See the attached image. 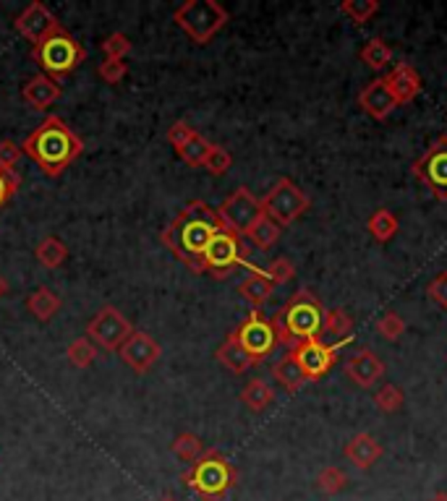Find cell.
Segmentation results:
<instances>
[{
    "label": "cell",
    "mask_w": 447,
    "mask_h": 501,
    "mask_svg": "<svg viewBox=\"0 0 447 501\" xmlns=\"http://www.w3.org/2000/svg\"><path fill=\"white\" fill-rule=\"evenodd\" d=\"M32 58L42 69L45 77L53 81H61L69 74H74L84 61H86V50L79 39L69 35L63 27L58 32H53L47 39H42L40 44L32 47Z\"/></svg>",
    "instance_id": "cell-5"
},
{
    "label": "cell",
    "mask_w": 447,
    "mask_h": 501,
    "mask_svg": "<svg viewBox=\"0 0 447 501\" xmlns=\"http://www.w3.org/2000/svg\"><path fill=\"white\" fill-rule=\"evenodd\" d=\"M66 355H69L71 366H77V368H89V366L97 360V345L84 335V337H77V340L69 345Z\"/></svg>",
    "instance_id": "cell-33"
},
{
    "label": "cell",
    "mask_w": 447,
    "mask_h": 501,
    "mask_svg": "<svg viewBox=\"0 0 447 501\" xmlns=\"http://www.w3.org/2000/svg\"><path fill=\"white\" fill-rule=\"evenodd\" d=\"M403 389L398 384H382L377 392H374V405L379 413H398L403 408Z\"/></svg>",
    "instance_id": "cell-32"
},
{
    "label": "cell",
    "mask_w": 447,
    "mask_h": 501,
    "mask_svg": "<svg viewBox=\"0 0 447 501\" xmlns=\"http://www.w3.org/2000/svg\"><path fill=\"white\" fill-rule=\"evenodd\" d=\"M27 309L29 313L35 316V319H40V321H50L58 309H61V298L50 290V287H37L29 298H27Z\"/></svg>",
    "instance_id": "cell-27"
},
{
    "label": "cell",
    "mask_w": 447,
    "mask_h": 501,
    "mask_svg": "<svg viewBox=\"0 0 447 501\" xmlns=\"http://www.w3.org/2000/svg\"><path fill=\"white\" fill-rule=\"evenodd\" d=\"M272 376H275V382L283 386L285 392H298L301 386L306 384V376H304V371H301V366H298V360H296L293 352L283 355L272 366Z\"/></svg>",
    "instance_id": "cell-23"
},
{
    "label": "cell",
    "mask_w": 447,
    "mask_h": 501,
    "mask_svg": "<svg viewBox=\"0 0 447 501\" xmlns=\"http://www.w3.org/2000/svg\"><path fill=\"white\" fill-rule=\"evenodd\" d=\"M377 332L387 340V343H398L401 340V335L406 332V321H403V316L401 313H395V311H387L379 321H377Z\"/></svg>",
    "instance_id": "cell-38"
},
{
    "label": "cell",
    "mask_w": 447,
    "mask_h": 501,
    "mask_svg": "<svg viewBox=\"0 0 447 501\" xmlns=\"http://www.w3.org/2000/svg\"><path fill=\"white\" fill-rule=\"evenodd\" d=\"M345 486H348V475H345L340 467H335V465L320 470V475H317V489H320L325 497H337Z\"/></svg>",
    "instance_id": "cell-34"
},
{
    "label": "cell",
    "mask_w": 447,
    "mask_h": 501,
    "mask_svg": "<svg viewBox=\"0 0 447 501\" xmlns=\"http://www.w3.org/2000/svg\"><path fill=\"white\" fill-rule=\"evenodd\" d=\"M325 306L312 290H298L270 321L278 337V345L298 347L301 343L317 340L325 332Z\"/></svg>",
    "instance_id": "cell-3"
},
{
    "label": "cell",
    "mask_w": 447,
    "mask_h": 501,
    "mask_svg": "<svg viewBox=\"0 0 447 501\" xmlns=\"http://www.w3.org/2000/svg\"><path fill=\"white\" fill-rule=\"evenodd\" d=\"M21 155H24V152H21V147H19L16 141L3 139V141H0V170L16 173V165H19Z\"/></svg>",
    "instance_id": "cell-43"
},
{
    "label": "cell",
    "mask_w": 447,
    "mask_h": 501,
    "mask_svg": "<svg viewBox=\"0 0 447 501\" xmlns=\"http://www.w3.org/2000/svg\"><path fill=\"white\" fill-rule=\"evenodd\" d=\"M3 295H8V279L5 277H0V298Z\"/></svg>",
    "instance_id": "cell-46"
},
{
    "label": "cell",
    "mask_w": 447,
    "mask_h": 501,
    "mask_svg": "<svg viewBox=\"0 0 447 501\" xmlns=\"http://www.w3.org/2000/svg\"><path fill=\"white\" fill-rule=\"evenodd\" d=\"M209 149H212V144L204 139L202 133H197L191 141H186V144L178 149V157H181L189 167H202L204 159L209 155Z\"/></svg>",
    "instance_id": "cell-35"
},
{
    "label": "cell",
    "mask_w": 447,
    "mask_h": 501,
    "mask_svg": "<svg viewBox=\"0 0 447 501\" xmlns=\"http://www.w3.org/2000/svg\"><path fill=\"white\" fill-rule=\"evenodd\" d=\"M233 332H236V337H239L241 347L251 355L254 366H259V363L275 350V345H278V337H275L272 321H270V319H267L259 309L251 311Z\"/></svg>",
    "instance_id": "cell-10"
},
{
    "label": "cell",
    "mask_w": 447,
    "mask_h": 501,
    "mask_svg": "<svg viewBox=\"0 0 447 501\" xmlns=\"http://www.w3.org/2000/svg\"><path fill=\"white\" fill-rule=\"evenodd\" d=\"M220 230H223V222L217 212L197 198V201H189L181 209V214L160 232V240L165 248L194 274H204V251Z\"/></svg>",
    "instance_id": "cell-1"
},
{
    "label": "cell",
    "mask_w": 447,
    "mask_h": 501,
    "mask_svg": "<svg viewBox=\"0 0 447 501\" xmlns=\"http://www.w3.org/2000/svg\"><path fill=\"white\" fill-rule=\"evenodd\" d=\"M13 29L27 39V42H32V47H35V44H40L42 39L50 37L53 32H58V29H61V21L55 19V13H53L45 3L35 0V3H29V5L13 19Z\"/></svg>",
    "instance_id": "cell-14"
},
{
    "label": "cell",
    "mask_w": 447,
    "mask_h": 501,
    "mask_svg": "<svg viewBox=\"0 0 447 501\" xmlns=\"http://www.w3.org/2000/svg\"><path fill=\"white\" fill-rule=\"evenodd\" d=\"M345 374L354 384H359L362 389H371L382 376H385V363L379 360L377 352L371 350H362L356 352L348 363H345Z\"/></svg>",
    "instance_id": "cell-18"
},
{
    "label": "cell",
    "mask_w": 447,
    "mask_h": 501,
    "mask_svg": "<svg viewBox=\"0 0 447 501\" xmlns=\"http://www.w3.org/2000/svg\"><path fill=\"white\" fill-rule=\"evenodd\" d=\"M385 84H387V89L393 92L398 108L413 102V100L421 94V77H419V71H416L410 63H398V66H393L390 74L385 77Z\"/></svg>",
    "instance_id": "cell-17"
},
{
    "label": "cell",
    "mask_w": 447,
    "mask_h": 501,
    "mask_svg": "<svg viewBox=\"0 0 447 501\" xmlns=\"http://www.w3.org/2000/svg\"><path fill=\"white\" fill-rule=\"evenodd\" d=\"M21 152L35 159L47 178H58L66 167H71L84 152V141L63 123V117L47 116L27 136Z\"/></svg>",
    "instance_id": "cell-2"
},
{
    "label": "cell",
    "mask_w": 447,
    "mask_h": 501,
    "mask_svg": "<svg viewBox=\"0 0 447 501\" xmlns=\"http://www.w3.org/2000/svg\"><path fill=\"white\" fill-rule=\"evenodd\" d=\"M427 295H429L437 306L447 309V271H440V274L427 285Z\"/></svg>",
    "instance_id": "cell-45"
},
{
    "label": "cell",
    "mask_w": 447,
    "mask_h": 501,
    "mask_svg": "<svg viewBox=\"0 0 447 501\" xmlns=\"http://www.w3.org/2000/svg\"><path fill=\"white\" fill-rule=\"evenodd\" d=\"M118 355H121V360L131 368V371H136V374H147V371L160 360L163 350H160L158 340H155L152 335L134 329V335L123 343L121 350H118Z\"/></svg>",
    "instance_id": "cell-15"
},
{
    "label": "cell",
    "mask_w": 447,
    "mask_h": 501,
    "mask_svg": "<svg viewBox=\"0 0 447 501\" xmlns=\"http://www.w3.org/2000/svg\"><path fill=\"white\" fill-rule=\"evenodd\" d=\"M246 256H248V248L241 240V235L223 228L209 240L204 251V271H209L215 279H225L241 264H246Z\"/></svg>",
    "instance_id": "cell-8"
},
{
    "label": "cell",
    "mask_w": 447,
    "mask_h": 501,
    "mask_svg": "<svg viewBox=\"0 0 447 501\" xmlns=\"http://www.w3.org/2000/svg\"><path fill=\"white\" fill-rule=\"evenodd\" d=\"M160 501H175V499H173V497H163V499H160Z\"/></svg>",
    "instance_id": "cell-48"
},
{
    "label": "cell",
    "mask_w": 447,
    "mask_h": 501,
    "mask_svg": "<svg viewBox=\"0 0 447 501\" xmlns=\"http://www.w3.org/2000/svg\"><path fill=\"white\" fill-rule=\"evenodd\" d=\"M429 501H447V491H437V494H432Z\"/></svg>",
    "instance_id": "cell-47"
},
{
    "label": "cell",
    "mask_w": 447,
    "mask_h": 501,
    "mask_svg": "<svg viewBox=\"0 0 447 501\" xmlns=\"http://www.w3.org/2000/svg\"><path fill=\"white\" fill-rule=\"evenodd\" d=\"M197 133H199V131H194V128H191V125H189L186 120H175V123H173V125L167 128V141H170V147H173V149L178 152V149H181V147H183L186 141H191V139H194Z\"/></svg>",
    "instance_id": "cell-42"
},
{
    "label": "cell",
    "mask_w": 447,
    "mask_h": 501,
    "mask_svg": "<svg viewBox=\"0 0 447 501\" xmlns=\"http://www.w3.org/2000/svg\"><path fill=\"white\" fill-rule=\"evenodd\" d=\"M337 350H340V345H327L322 337H317V340H309V343H301L298 347H293L290 352L296 355L306 382H320L335 366Z\"/></svg>",
    "instance_id": "cell-13"
},
{
    "label": "cell",
    "mask_w": 447,
    "mask_h": 501,
    "mask_svg": "<svg viewBox=\"0 0 447 501\" xmlns=\"http://www.w3.org/2000/svg\"><path fill=\"white\" fill-rule=\"evenodd\" d=\"M366 228L371 232V238L377 240V243H390L398 230H401V222H398V217L390 212V209H377L369 220H366Z\"/></svg>",
    "instance_id": "cell-25"
},
{
    "label": "cell",
    "mask_w": 447,
    "mask_h": 501,
    "mask_svg": "<svg viewBox=\"0 0 447 501\" xmlns=\"http://www.w3.org/2000/svg\"><path fill=\"white\" fill-rule=\"evenodd\" d=\"M280 232H283V228H280L278 222H272L267 214H262V217L254 222V228L246 232L244 238H248L256 248L267 251V248H272V246L280 240Z\"/></svg>",
    "instance_id": "cell-29"
},
{
    "label": "cell",
    "mask_w": 447,
    "mask_h": 501,
    "mask_svg": "<svg viewBox=\"0 0 447 501\" xmlns=\"http://www.w3.org/2000/svg\"><path fill=\"white\" fill-rule=\"evenodd\" d=\"M19 186H21V178H19L16 173H5V170H0V209L16 196Z\"/></svg>",
    "instance_id": "cell-44"
},
{
    "label": "cell",
    "mask_w": 447,
    "mask_h": 501,
    "mask_svg": "<svg viewBox=\"0 0 447 501\" xmlns=\"http://www.w3.org/2000/svg\"><path fill=\"white\" fill-rule=\"evenodd\" d=\"M359 105H362L366 116H371L374 120H385L387 116H393V110L398 108V102H395L393 92L387 89L385 78H374V81L366 84L362 94H359Z\"/></svg>",
    "instance_id": "cell-16"
},
{
    "label": "cell",
    "mask_w": 447,
    "mask_h": 501,
    "mask_svg": "<svg viewBox=\"0 0 447 501\" xmlns=\"http://www.w3.org/2000/svg\"><path fill=\"white\" fill-rule=\"evenodd\" d=\"M377 11H379V3H377V0H343V3H340V13H343L351 24H356V27L371 21V19L377 16Z\"/></svg>",
    "instance_id": "cell-31"
},
{
    "label": "cell",
    "mask_w": 447,
    "mask_h": 501,
    "mask_svg": "<svg viewBox=\"0 0 447 501\" xmlns=\"http://www.w3.org/2000/svg\"><path fill=\"white\" fill-rule=\"evenodd\" d=\"M35 256H37V262H40L42 267L58 270V267H63V262L69 259V248H66V243L58 240L55 235H47V238H42L40 243H37Z\"/></svg>",
    "instance_id": "cell-26"
},
{
    "label": "cell",
    "mask_w": 447,
    "mask_h": 501,
    "mask_svg": "<svg viewBox=\"0 0 447 501\" xmlns=\"http://www.w3.org/2000/svg\"><path fill=\"white\" fill-rule=\"evenodd\" d=\"M215 358H217V363H220V366H225L231 374H246V371L254 366L251 355H248L244 347H241L239 337H236V332H231V335L223 340V345L217 347Z\"/></svg>",
    "instance_id": "cell-21"
},
{
    "label": "cell",
    "mask_w": 447,
    "mask_h": 501,
    "mask_svg": "<svg viewBox=\"0 0 447 501\" xmlns=\"http://www.w3.org/2000/svg\"><path fill=\"white\" fill-rule=\"evenodd\" d=\"M345 457L351 460L354 467L359 470H369L374 467L377 460L382 457V444L371 436V433H356L348 444H345Z\"/></svg>",
    "instance_id": "cell-20"
},
{
    "label": "cell",
    "mask_w": 447,
    "mask_h": 501,
    "mask_svg": "<svg viewBox=\"0 0 447 501\" xmlns=\"http://www.w3.org/2000/svg\"><path fill=\"white\" fill-rule=\"evenodd\" d=\"M173 21L194 44H207L225 29L231 13L217 0H186L173 11Z\"/></svg>",
    "instance_id": "cell-6"
},
{
    "label": "cell",
    "mask_w": 447,
    "mask_h": 501,
    "mask_svg": "<svg viewBox=\"0 0 447 501\" xmlns=\"http://www.w3.org/2000/svg\"><path fill=\"white\" fill-rule=\"evenodd\" d=\"M272 290H275V285L267 279V274L262 270H251V274L246 277L244 282L239 285V293H241V298L248 301L254 309H259V306H264L270 298H272Z\"/></svg>",
    "instance_id": "cell-22"
},
{
    "label": "cell",
    "mask_w": 447,
    "mask_h": 501,
    "mask_svg": "<svg viewBox=\"0 0 447 501\" xmlns=\"http://www.w3.org/2000/svg\"><path fill=\"white\" fill-rule=\"evenodd\" d=\"M309 206H312V198L301 191L290 178H280L262 198V212L272 222H278L280 228L293 225L298 217H304L309 212Z\"/></svg>",
    "instance_id": "cell-7"
},
{
    "label": "cell",
    "mask_w": 447,
    "mask_h": 501,
    "mask_svg": "<svg viewBox=\"0 0 447 501\" xmlns=\"http://www.w3.org/2000/svg\"><path fill=\"white\" fill-rule=\"evenodd\" d=\"M215 212H217V217H220V222H223L225 230L236 232V235H241V238H244L246 232L254 228V222L264 214V212H262V198H256V196L251 193V189H246V186H239Z\"/></svg>",
    "instance_id": "cell-9"
},
{
    "label": "cell",
    "mask_w": 447,
    "mask_h": 501,
    "mask_svg": "<svg viewBox=\"0 0 447 501\" xmlns=\"http://www.w3.org/2000/svg\"><path fill=\"white\" fill-rule=\"evenodd\" d=\"M181 481L204 501H223L239 483V470L217 449H204V455L181 475Z\"/></svg>",
    "instance_id": "cell-4"
},
{
    "label": "cell",
    "mask_w": 447,
    "mask_h": 501,
    "mask_svg": "<svg viewBox=\"0 0 447 501\" xmlns=\"http://www.w3.org/2000/svg\"><path fill=\"white\" fill-rule=\"evenodd\" d=\"M264 274H267V279H270L272 285H285V282H290V279L296 277V267H293L290 259L278 256V259L270 262V267L264 270Z\"/></svg>",
    "instance_id": "cell-40"
},
{
    "label": "cell",
    "mask_w": 447,
    "mask_h": 501,
    "mask_svg": "<svg viewBox=\"0 0 447 501\" xmlns=\"http://www.w3.org/2000/svg\"><path fill=\"white\" fill-rule=\"evenodd\" d=\"M100 47H102L105 58H113V61H126V55L134 50L131 39L126 37L123 32H113L110 37H105V42Z\"/></svg>",
    "instance_id": "cell-39"
},
{
    "label": "cell",
    "mask_w": 447,
    "mask_h": 501,
    "mask_svg": "<svg viewBox=\"0 0 447 501\" xmlns=\"http://www.w3.org/2000/svg\"><path fill=\"white\" fill-rule=\"evenodd\" d=\"M231 165H233V157L231 152L225 149V147H217V144H212V149H209V155L204 159V170L209 173V175H215V178H220V175H225L228 170H231Z\"/></svg>",
    "instance_id": "cell-37"
},
{
    "label": "cell",
    "mask_w": 447,
    "mask_h": 501,
    "mask_svg": "<svg viewBox=\"0 0 447 501\" xmlns=\"http://www.w3.org/2000/svg\"><path fill=\"white\" fill-rule=\"evenodd\" d=\"M325 332H329V335H335V337H340V340L348 343V337H351V332H354V319H351V313H345L343 309L327 311Z\"/></svg>",
    "instance_id": "cell-36"
},
{
    "label": "cell",
    "mask_w": 447,
    "mask_h": 501,
    "mask_svg": "<svg viewBox=\"0 0 447 501\" xmlns=\"http://www.w3.org/2000/svg\"><path fill=\"white\" fill-rule=\"evenodd\" d=\"M241 402L251 413H264L275 402V389L262 379H251L241 392Z\"/></svg>",
    "instance_id": "cell-24"
},
{
    "label": "cell",
    "mask_w": 447,
    "mask_h": 501,
    "mask_svg": "<svg viewBox=\"0 0 447 501\" xmlns=\"http://www.w3.org/2000/svg\"><path fill=\"white\" fill-rule=\"evenodd\" d=\"M21 97L27 100L29 108H35V110H47V108L61 97V84L53 81L50 77H45V74H37V77H32L24 84Z\"/></svg>",
    "instance_id": "cell-19"
},
{
    "label": "cell",
    "mask_w": 447,
    "mask_h": 501,
    "mask_svg": "<svg viewBox=\"0 0 447 501\" xmlns=\"http://www.w3.org/2000/svg\"><path fill=\"white\" fill-rule=\"evenodd\" d=\"M170 452L178 457V460H183V463L194 465L199 457L204 455V444L202 439L197 436V433H178L175 439H173V444H170Z\"/></svg>",
    "instance_id": "cell-30"
},
{
    "label": "cell",
    "mask_w": 447,
    "mask_h": 501,
    "mask_svg": "<svg viewBox=\"0 0 447 501\" xmlns=\"http://www.w3.org/2000/svg\"><path fill=\"white\" fill-rule=\"evenodd\" d=\"M410 170L435 198L447 201V136H437Z\"/></svg>",
    "instance_id": "cell-12"
},
{
    "label": "cell",
    "mask_w": 447,
    "mask_h": 501,
    "mask_svg": "<svg viewBox=\"0 0 447 501\" xmlns=\"http://www.w3.org/2000/svg\"><path fill=\"white\" fill-rule=\"evenodd\" d=\"M134 335L131 321L116 306L100 309L86 324V337L102 350H121V345Z\"/></svg>",
    "instance_id": "cell-11"
},
{
    "label": "cell",
    "mask_w": 447,
    "mask_h": 501,
    "mask_svg": "<svg viewBox=\"0 0 447 501\" xmlns=\"http://www.w3.org/2000/svg\"><path fill=\"white\" fill-rule=\"evenodd\" d=\"M359 58H362V63H366L371 71H382V69H387V63L393 61V47L382 37H371L364 47H362Z\"/></svg>",
    "instance_id": "cell-28"
},
{
    "label": "cell",
    "mask_w": 447,
    "mask_h": 501,
    "mask_svg": "<svg viewBox=\"0 0 447 501\" xmlns=\"http://www.w3.org/2000/svg\"><path fill=\"white\" fill-rule=\"evenodd\" d=\"M128 74V63L126 61H113V58H105V63L97 66V77L102 78L105 84H118Z\"/></svg>",
    "instance_id": "cell-41"
}]
</instances>
